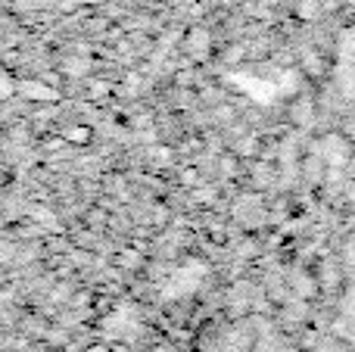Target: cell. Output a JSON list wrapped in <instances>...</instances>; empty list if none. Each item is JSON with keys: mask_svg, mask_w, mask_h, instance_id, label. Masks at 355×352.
<instances>
[]
</instances>
